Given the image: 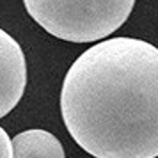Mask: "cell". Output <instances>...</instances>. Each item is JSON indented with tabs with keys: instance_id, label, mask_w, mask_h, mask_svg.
Here are the masks:
<instances>
[{
	"instance_id": "1",
	"label": "cell",
	"mask_w": 158,
	"mask_h": 158,
	"mask_svg": "<svg viewBox=\"0 0 158 158\" xmlns=\"http://www.w3.org/2000/svg\"><path fill=\"white\" fill-rule=\"evenodd\" d=\"M68 133L94 158L158 156V48L112 37L87 48L60 89Z\"/></svg>"
},
{
	"instance_id": "2",
	"label": "cell",
	"mask_w": 158,
	"mask_h": 158,
	"mask_svg": "<svg viewBox=\"0 0 158 158\" xmlns=\"http://www.w3.org/2000/svg\"><path fill=\"white\" fill-rule=\"evenodd\" d=\"M30 18L69 43L105 39L130 18L135 0H23Z\"/></svg>"
},
{
	"instance_id": "4",
	"label": "cell",
	"mask_w": 158,
	"mask_h": 158,
	"mask_svg": "<svg viewBox=\"0 0 158 158\" xmlns=\"http://www.w3.org/2000/svg\"><path fill=\"white\" fill-rule=\"evenodd\" d=\"M13 158H66L57 137L46 130H25L13 139Z\"/></svg>"
},
{
	"instance_id": "3",
	"label": "cell",
	"mask_w": 158,
	"mask_h": 158,
	"mask_svg": "<svg viewBox=\"0 0 158 158\" xmlns=\"http://www.w3.org/2000/svg\"><path fill=\"white\" fill-rule=\"evenodd\" d=\"M27 87V60L20 43L0 29V119L13 112Z\"/></svg>"
},
{
	"instance_id": "5",
	"label": "cell",
	"mask_w": 158,
	"mask_h": 158,
	"mask_svg": "<svg viewBox=\"0 0 158 158\" xmlns=\"http://www.w3.org/2000/svg\"><path fill=\"white\" fill-rule=\"evenodd\" d=\"M0 158H13V139L0 126Z\"/></svg>"
}]
</instances>
